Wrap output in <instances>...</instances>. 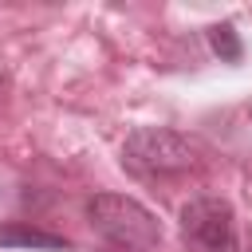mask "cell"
I'll list each match as a JSON object with an SVG mask.
<instances>
[{
    "label": "cell",
    "mask_w": 252,
    "mask_h": 252,
    "mask_svg": "<svg viewBox=\"0 0 252 252\" xmlns=\"http://www.w3.org/2000/svg\"><path fill=\"white\" fill-rule=\"evenodd\" d=\"M197 165V146L169 126H134L122 142V169L138 181H169Z\"/></svg>",
    "instance_id": "obj_2"
},
{
    "label": "cell",
    "mask_w": 252,
    "mask_h": 252,
    "mask_svg": "<svg viewBox=\"0 0 252 252\" xmlns=\"http://www.w3.org/2000/svg\"><path fill=\"white\" fill-rule=\"evenodd\" d=\"M209 47H213V55L220 59V63H240L244 59V39H240V32L224 20V24H213L209 32Z\"/></svg>",
    "instance_id": "obj_5"
},
{
    "label": "cell",
    "mask_w": 252,
    "mask_h": 252,
    "mask_svg": "<svg viewBox=\"0 0 252 252\" xmlns=\"http://www.w3.org/2000/svg\"><path fill=\"white\" fill-rule=\"evenodd\" d=\"M0 248H32V252H67L71 240L63 232H47L32 220H0Z\"/></svg>",
    "instance_id": "obj_4"
},
{
    "label": "cell",
    "mask_w": 252,
    "mask_h": 252,
    "mask_svg": "<svg viewBox=\"0 0 252 252\" xmlns=\"http://www.w3.org/2000/svg\"><path fill=\"white\" fill-rule=\"evenodd\" d=\"M181 244L185 252H240L236 213L224 197H193L181 205Z\"/></svg>",
    "instance_id": "obj_3"
},
{
    "label": "cell",
    "mask_w": 252,
    "mask_h": 252,
    "mask_svg": "<svg viewBox=\"0 0 252 252\" xmlns=\"http://www.w3.org/2000/svg\"><path fill=\"white\" fill-rule=\"evenodd\" d=\"M87 220L114 252H154L161 244V220L130 193H94L87 201Z\"/></svg>",
    "instance_id": "obj_1"
}]
</instances>
